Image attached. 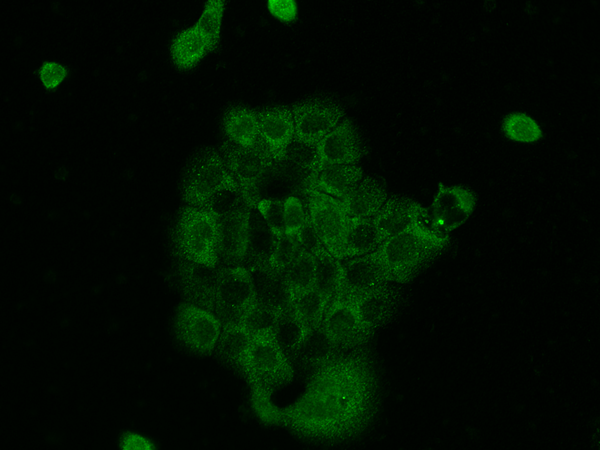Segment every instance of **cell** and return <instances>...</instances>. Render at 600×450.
Returning a JSON list of instances; mask_svg holds the SVG:
<instances>
[{
	"mask_svg": "<svg viewBox=\"0 0 600 450\" xmlns=\"http://www.w3.org/2000/svg\"><path fill=\"white\" fill-rule=\"evenodd\" d=\"M378 396L370 352L364 346L342 351L312 369L303 394L279 410L278 425L309 441L351 440L372 421Z\"/></svg>",
	"mask_w": 600,
	"mask_h": 450,
	"instance_id": "cell-1",
	"label": "cell"
},
{
	"mask_svg": "<svg viewBox=\"0 0 600 450\" xmlns=\"http://www.w3.org/2000/svg\"><path fill=\"white\" fill-rule=\"evenodd\" d=\"M448 240V236L440 235L418 221L385 239L376 251L388 280L407 283L441 254Z\"/></svg>",
	"mask_w": 600,
	"mask_h": 450,
	"instance_id": "cell-2",
	"label": "cell"
},
{
	"mask_svg": "<svg viewBox=\"0 0 600 450\" xmlns=\"http://www.w3.org/2000/svg\"><path fill=\"white\" fill-rule=\"evenodd\" d=\"M218 217L208 209L182 207L171 231L173 252L177 258L210 267L219 264L216 251Z\"/></svg>",
	"mask_w": 600,
	"mask_h": 450,
	"instance_id": "cell-3",
	"label": "cell"
},
{
	"mask_svg": "<svg viewBox=\"0 0 600 450\" xmlns=\"http://www.w3.org/2000/svg\"><path fill=\"white\" fill-rule=\"evenodd\" d=\"M239 191L240 187L227 169L223 157L213 148L198 152L185 169L181 193L190 206L205 208L219 192Z\"/></svg>",
	"mask_w": 600,
	"mask_h": 450,
	"instance_id": "cell-4",
	"label": "cell"
},
{
	"mask_svg": "<svg viewBox=\"0 0 600 450\" xmlns=\"http://www.w3.org/2000/svg\"><path fill=\"white\" fill-rule=\"evenodd\" d=\"M244 377L251 391L270 397L292 380L291 362L278 345L274 332L252 338Z\"/></svg>",
	"mask_w": 600,
	"mask_h": 450,
	"instance_id": "cell-5",
	"label": "cell"
},
{
	"mask_svg": "<svg viewBox=\"0 0 600 450\" xmlns=\"http://www.w3.org/2000/svg\"><path fill=\"white\" fill-rule=\"evenodd\" d=\"M256 303L251 271L245 266H219L214 312L222 326L241 324Z\"/></svg>",
	"mask_w": 600,
	"mask_h": 450,
	"instance_id": "cell-6",
	"label": "cell"
},
{
	"mask_svg": "<svg viewBox=\"0 0 600 450\" xmlns=\"http://www.w3.org/2000/svg\"><path fill=\"white\" fill-rule=\"evenodd\" d=\"M220 150L227 169L240 187L243 202L250 209H256L260 201L257 195V183L274 161L266 143L261 136L253 146L249 147L228 140L221 145Z\"/></svg>",
	"mask_w": 600,
	"mask_h": 450,
	"instance_id": "cell-7",
	"label": "cell"
},
{
	"mask_svg": "<svg viewBox=\"0 0 600 450\" xmlns=\"http://www.w3.org/2000/svg\"><path fill=\"white\" fill-rule=\"evenodd\" d=\"M313 225L324 247L343 260L349 216L343 202L320 191H311L304 200Z\"/></svg>",
	"mask_w": 600,
	"mask_h": 450,
	"instance_id": "cell-8",
	"label": "cell"
},
{
	"mask_svg": "<svg viewBox=\"0 0 600 450\" xmlns=\"http://www.w3.org/2000/svg\"><path fill=\"white\" fill-rule=\"evenodd\" d=\"M475 204L476 196L469 188L439 183L431 206L425 208L419 221L432 231L448 236L468 219Z\"/></svg>",
	"mask_w": 600,
	"mask_h": 450,
	"instance_id": "cell-9",
	"label": "cell"
},
{
	"mask_svg": "<svg viewBox=\"0 0 600 450\" xmlns=\"http://www.w3.org/2000/svg\"><path fill=\"white\" fill-rule=\"evenodd\" d=\"M222 324L213 312L190 303L177 307L174 332L177 340L189 351L210 355L216 347Z\"/></svg>",
	"mask_w": 600,
	"mask_h": 450,
	"instance_id": "cell-10",
	"label": "cell"
},
{
	"mask_svg": "<svg viewBox=\"0 0 600 450\" xmlns=\"http://www.w3.org/2000/svg\"><path fill=\"white\" fill-rule=\"evenodd\" d=\"M291 111L294 140L313 146L331 132L344 116V110L337 102L319 97L299 101L292 105Z\"/></svg>",
	"mask_w": 600,
	"mask_h": 450,
	"instance_id": "cell-11",
	"label": "cell"
},
{
	"mask_svg": "<svg viewBox=\"0 0 600 450\" xmlns=\"http://www.w3.org/2000/svg\"><path fill=\"white\" fill-rule=\"evenodd\" d=\"M317 175L287 160H277L265 170L257 183V195L261 199L284 201L296 196L306 199L316 190Z\"/></svg>",
	"mask_w": 600,
	"mask_h": 450,
	"instance_id": "cell-12",
	"label": "cell"
},
{
	"mask_svg": "<svg viewBox=\"0 0 600 450\" xmlns=\"http://www.w3.org/2000/svg\"><path fill=\"white\" fill-rule=\"evenodd\" d=\"M321 327L340 351L364 346L374 333L361 322L355 302L339 296L328 304Z\"/></svg>",
	"mask_w": 600,
	"mask_h": 450,
	"instance_id": "cell-13",
	"label": "cell"
},
{
	"mask_svg": "<svg viewBox=\"0 0 600 450\" xmlns=\"http://www.w3.org/2000/svg\"><path fill=\"white\" fill-rule=\"evenodd\" d=\"M341 261V283L336 296L355 302L362 295L389 282L376 250Z\"/></svg>",
	"mask_w": 600,
	"mask_h": 450,
	"instance_id": "cell-14",
	"label": "cell"
},
{
	"mask_svg": "<svg viewBox=\"0 0 600 450\" xmlns=\"http://www.w3.org/2000/svg\"><path fill=\"white\" fill-rule=\"evenodd\" d=\"M250 210L243 203L218 219L216 251L219 261L226 266H244Z\"/></svg>",
	"mask_w": 600,
	"mask_h": 450,
	"instance_id": "cell-15",
	"label": "cell"
},
{
	"mask_svg": "<svg viewBox=\"0 0 600 450\" xmlns=\"http://www.w3.org/2000/svg\"><path fill=\"white\" fill-rule=\"evenodd\" d=\"M316 149L319 171L329 165H356L364 154L361 136L350 119L339 123L317 143Z\"/></svg>",
	"mask_w": 600,
	"mask_h": 450,
	"instance_id": "cell-16",
	"label": "cell"
},
{
	"mask_svg": "<svg viewBox=\"0 0 600 450\" xmlns=\"http://www.w3.org/2000/svg\"><path fill=\"white\" fill-rule=\"evenodd\" d=\"M218 269L178 258L179 286L187 303L214 312Z\"/></svg>",
	"mask_w": 600,
	"mask_h": 450,
	"instance_id": "cell-17",
	"label": "cell"
},
{
	"mask_svg": "<svg viewBox=\"0 0 600 450\" xmlns=\"http://www.w3.org/2000/svg\"><path fill=\"white\" fill-rule=\"evenodd\" d=\"M260 136L274 161L282 160L294 140L295 127L292 111L286 106H269L257 112Z\"/></svg>",
	"mask_w": 600,
	"mask_h": 450,
	"instance_id": "cell-18",
	"label": "cell"
},
{
	"mask_svg": "<svg viewBox=\"0 0 600 450\" xmlns=\"http://www.w3.org/2000/svg\"><path fill=\"white\" fill-rule=\"evenodd\" d=\"M401 304L399 288L389 282L369 291L355 301L363 325L375 331L388 323Z\"/></svg>",
	"mask_w": 600,
	"mask_h": 450,
	"instance_id": "cell-19",
	"label": "cell"
},
{
	"mask_svg": "<svg viewBox=\"0 0 600 450\" xmlns=\"http://www.w3.org/2000/svg\"><path fill=\"white\" fill-rule=\"evenodd\" d=\"M424 211V207L409 198L392 196L372 218L383 242L417 223Z\"/></svg>",
	"mask_w": 600,
	"mask_h": 450,
	"instance_id": "cell-20",
	"label": "cell"
},
{
	"mask_svg": "<svg viewBox=\"0 0 600 450\" xmlns=\"http://www.w3.org/2000/svg\"><path fill=\"white\" fill-rule=\"evenodd\" d=\"M277 238L257 209L250 210L248 244L244 266L252 271L267 270Z\"/></svg>",
	"mask_w": 600,
	"mask_h": 450,
	"instance_id": "cell-21",
	"label": "cell"
},
{
	"mask_svg": "<svg viewBox=\"0 0 600 450\" xmlns=\"http://www.w3.org/2000/svg\"><path fill=\"white\" fill-rule=\"evenodd\" d=\"M252 338L241 324L222 326L216 355L228 367L244 376Z\"/></svg>",
	"mask_w": 600,
	"mask_h": 450,
	"instance_id": "cell-22",
	"label": "cell"
},
{
	"mask_svg": "<svg viewBox=\"0 0 600 450\" xmlns=\"http://www.w3.org/2000/svg\"><path fill=\"white\" fill-rule=\"evenodd\" d=\"M222 126L228 140L249 147L260 138L257 112L247 106L233 105L224 113Z\"/></svg>",
	"mask_w": 600,
	"mask_h": 450,
	"instance_id": "cell-23",
	"label": "cell"
},
{
	"mask_svg": "<svg viewBox=\"0 0 600 450\" xmlns=\"http://www.w3.org/2000/svg\"><path fill=\"white\" fill-rule=\"evenodd\" d=\"M386 200L387 193L381 183L367 177L341 201L349 217L369 218L375 216Z\"/></svg>",
	"mask_w": 600,
	"mask_h": 450,
	"instance_id": "cell-24",
	"label": "cell"
},
{
	"mask_svg": "<svg viewBox=\"0 0 600 450\" xmlns=\"http://www.w3.org/2000/svg\"><path fill=\"white\" fill-rule=\"evenodd\" d=\"M362 169L356 165H329L319 171L316 190L343 200L362 180Z\"/></svg>",
	"mask_w": 600,
	"mask_h": 450,
	"instance_id": "cell-25",
	"label": "cell"
},
{
	"mask_svg": "<svg viewBox=\"0 0 600 450\" xmlns=\"http://www.w3.org/2000/svg\"><path fill=\"white\" fill-rule=\"evenodd\" d=\"M254 279L257 302L283 312L292 307V301L286 285L284 274L270 268L251 272Z\"/></svg>",
	"mask_w": 600,
	"mask_h": 450,
	"instance_id": "cell-26",
	"label": "cell"
},
{
	"mask_svg": "<svg viewBox=\"0 0 600 450\" xmlns=\"http://www.w3.org/2000/svg\"><path fill=\"white\" fill-rule=\"evenodd\" d=\"M207 53V46L195 25L178 32L170 45L172 61L180 70L192 69Z\"/></svg>",
	"mask_w": 600,
	"mask_h": 450,
	"instance_id": "cell-27",
	"label": "cell"
},
{
	"mask_svg": "<svg viewBox=\"0 0 600 450\" xmlns=\"http://www.w3.org/2000/svg\"><path fill=\"white\" fill-rule=\"evenodd\" d=\"M381 243L372 217H349L344 248L345 258L374 252Z\"/></svg>",
	"mask_w": 600,
	"mask_h": 450,
	"instance_id": "cell-28",
	"label": "cell"
},
{
	"mask_svg": "<svg viewBox=\"0 0 600 450\" xmlns=\"http://www.w3.org/2000/svg\"><path fill=\"white\" fill-rule=\"evenodd\" d=\"M309 333L292 307L280 313L274 328L276 341L290 362L295 361Z\"/></svg>",
	"mask_w": 600,
	"mask_h": 450,
	"instance_id": "cell-29",
	"label": "cell"
},
{
	"mask_svg": "<svg viewBox=\"0 0 600 450\" xmlns=\"http://www.w3.org/2000/svg\"><path fill=\"white\" fill-rule=\"evenodd\" d=\"M316 263L314 255L301 248L296 259L284 273L286 285L293 303L301 295L315 287Z\"/></svg>",
	"mask_w": 600,
	"mask_h": 450,
	"instance_id": "cell-30",
	"label": "cell"
},
{
	"mask_svg": "<svg viewBox=\"0 0 600 450\" xmlns=\"http://www.w3.org/2000/svg\"><path fill=\"white\" fill-rule=\"evenodd\" d=\"M340 351L322 327L310 331L294 362L303 369H314L335 357Z\"/></svg>",
	"mask_w": 600,
	"mask_h": 450,
	"instance_id": "cell-31",
	"label": "cell"
},
{
	"mask_svg": "<svg viewBox=\"0 0 600 450\" xmlns=\"http://www.w3.org/2000/svg\"><path fill=\"white\" fill-rule=\"evenodd\" d=\"M315 257V287L329 304L338 294L341 283V261L325 247L313 254Z\"/></svg>",
	"mask_w": 600,
	"mask_h": 450,
	"instance_id": "cell-32",
	"label": "cell"
},
{
	"mask_svg": "<svg viewBox=\"0 0 600 450\" xmlns=\"http://www.w3.org/2000/svg\"><path fill=\"white\" fill-rule=\"evenodd\" d=\"M225 8L223 0H209L195 26L203 38L208 52L217 49L220 41V30Z\"/></svg>",
	"mask_w": 600,
	"mask_h": 450,
	"instance_id": "cell-33",
	"label": "cell"
},
{
	"mask_svg": "<svg viewBox=\"0 0 600 450\" xmlns=\"http://www.w3.org/2000/svg\"><path fill=\"white\" fill-rule=\"evenodd\" d=\"M327 306V301L316 289L301 295L292 303L296 316L310 331L322 326Z\"/></svg>",
	"mask_w": 600,
	"mask_h": 450,
	"instance_id": "cell-34",
	"label": "cell"
},
{
	"mask_svg": "<svg viewBox=\"0 0 600 450\" xmlns=\"http://www.w3.org/2000/svg\"><path fill=\"white\" fill-rule=\"evenodd\" d=\"M502 131L513 141L531 143L542 137L538 123L525 113H510L502 122Z\"/></svg>",
	"mask_w": 600,
	"mask_h": 450,
	"instance_id": "cell-35",
	"label": "cell"
},
{
	"mask_svg": "<svg viewBox=\"0 0 600 450\" xmlns=\"http://www.w3.org/2000/svg\"><path fill=\"white\" fill-rule=\"evenodd\" d=\"M281 312L266 307L260 303L248 312L241 325L247 330L251 338L261 334L274 332V328Z\"/></svg>",
	"mask_w": 600,
	"mask_h": 450,
	"instance_id": "cell-36",
	"label": "cell"
},
{
	"mask_svg": "<svg viewBox=\"0 0 600 450\" xmlns=\"http://www.w3.org/2000/svg\"><path fill=\"white\" fill-rule=\"evenodd\" d=\"M301 248L302 247L296 237H291L286 234L278 237L270 258V269L277 273L284 274L296 259Z\"/></svg>",
	"mask_w": 600,
	"mask_h": 450,
	"instance_id": "cell-37",
	"label": "cell"
},
{
	"mask_svg": "<svg viewBox=\"0 0 600 450\" xmlns=\"http://www.w3.org/2000/svg\"><path fill=\"white\" fill-rule=\"evenodd\" d=\"M282 160L292 162L316 175L319 173V157L316 146L293 140L286 148Z\"/></svg>",
	"mask_w": 600,
	"mask_h": 450,
	"instance_id": "cell-38",
	"label": "cell"
},
{
	"mask_svg": "<svg viewBox=\"0 0 600 450\" xmlns=\"http://www.w3.org/2000/svg\"><path fill=\"white\" fill-rule=\"evenodd\" d=\"M307 218V208L299 197L291 196L284 200L285 234L296 237L304 226Z\"/></svg>",
	"mask_w": 600,
	"mask_h": 450,
	"instance_id": "cell-39",
	"label": "cell"
},
{
	"mask_svg": "<svg viewBox=\"0 0 600 450\" xmlns=\"http://www.w3.org/2000/svg\"><path fill=\"white\" fill-rule=\"evenodd\" d=\"M256 209L272 230L276 238L285 234L284 201L276 199H261Z\"/></svg>",
	"mask_w": 600,
	"mask_h": 450,
	"instance_id": "cell-40",
	"label": "cell"
},
{
	"mask_svg": "<svg viewBox=\"0 0 600 450\" xmlns=\"http://www.w3.org/2000/svg\"><path fill=\"white\" fill-rule=\"evenodd\" d=\"M39 79L47 90L56 89L67 77L68 69L53 61H45L37 71Z\"/></svg>",
	"mask_w": 600,
	"mask_h": 450,
	"instance_id": "cell-41",
	"label": "cell"
},
{
	"mask_svg": "<svg viewBox=\"0 0 600 450\" xmlns=\"http://www.w3.org/2000/svg\"><path fill=\"white\" fill-rule=\"evenodd\" d=\"M251 401L255 412L264 423L278 425L280 408L272 403L270 396L251 391Z\"/></svg>",
	"mask_w": 600,
	"mask_h": 450,
	"instance_id": "cell-42",
	"label": "cell"
},
{
	"mask_svg": "<svg viewBox=\"0 0 600 450\" xmlns=\"http://www.w3.org/2000/svg\"><path fill=\"white\" fill-rule=\"evenodd\" d=\"M296 239L302 248L308 250L312 254L317 253L324 247L313 228L308 211L305 224L298 232Z\"/></svg>",
	"mask_w": 600,
	"mask_h": 450,
	"instance_id": "cell-43",
	"label": "cell"
},
{
	"mask_svg": "<svg viewBox=\"0 0 600 450\" xmlns=\"http://www.w3.org/2000/svg\"><path fill=\"white\" fill-rule=\"evenodd\" d=\"M270 13L283 22H292L297 17V4L291 0H270L267 2Z\"/></svg>",
	"mask_w": 600,
	"mask_h": 450,
	"instance_id": "cell-44",
	"label": "cell"
},
{
	"mask_svg": "<svg viewBox=\"0 0 600 450\" xmlns=\"http://www.w3.org/2000/svg\"><path fill=\"white\" fill-rule=\"evenodd\" d=\"M120 446L122 449H143V450H151L154 449L155 446L146 438L134 434V433H124L120 440Z\"/></svg>",
	"mask_w": 600,
	"mask_h": 450,
	"instance_id": "cell-45",
	"label": "cell"
}]
</instances>
